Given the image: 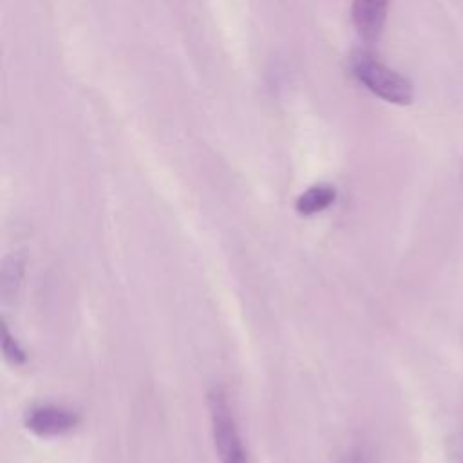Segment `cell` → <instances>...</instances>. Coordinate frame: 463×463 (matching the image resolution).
Returning a JSON list of instances; mask_svg holds the SVG:
<instances>
[{
	"mask_svg": "<svg viewBox=\"0 0 463 463\" xmlns=\"http://www.w3.org/2000/svg\"><path fill=\"white\" fill-rule=\"evenodd\" d=\"M80 421V416L61 405H36L25 414V427L36 436H61L71 432Z\"/></svg>",
	"mask_w": 463,
	"mask_h": 463,
	"instance_id": "3",
	"label": "cell"
},
{
	"mask_svg": "<svg viewBox=\"0 0 463 463\" xmlns=\"http://www.w3.org/2000/svg\"><path fill=\"white\" fill-rule=\"evenodd\" d=\"M208 411L215 452L221 463H248L246 449L237 420L222 389L213 387L208 394Z\"/></svg>",
	"mask_w": 463,
	"mask_h": 463,
	"instance_id": "2",
	"label": "cell"
},
{
	"mask_svg": "<svg viewBox=\"0 0 463 463\" xmlns=\"http://www.w3.org/2000/svg\"><path fill=\"white\" fill-rule=\"evenodd\" d=\"M450 461L452 463H463V439L454 441L450 450Z\"/></svg>",
	"mask_w": 463,
	"mask_h": 463,
	"instance_id": "9",
	"label": "cell"
},
{
	"mask_svg": "<svg viewBox=\"0 0 463 463\" xmlns=\"http://www.w3.org/2000/svg\"><path fill=\"white\" fill-rule=\"evenodd\" d=\"M353 76L374 96L392 105H409L414 98L412 83L367 51H354L349 58Z\"/></svg>",
	"mask_w": 463,
	"mask_h": 463,
	"instance_id": "1",
	"label": "cell"
},
{
	"mask_svg": "<svg viewBox=\"0 0 463 463\" xmlns=\"http://www.w3.org/2000/svg\"><path fill=\"white\" fill-rule=\"evenodd\" d=\"M389 2L391 0H353V24L364 40L374 42L380 38L387 20Z\"/></svg>",
	"mask_w": 463,
	"mask_h": 463,
	"instance_id": "4",
	"label": "cell"
},
{
	"mask_svg": "<svg viewBox=\"0 0 463 463\" xmlns=\"http://www.w3.org/2000/svg\"><path fill=\"white\" fill-rule=\"evenodd\" d=\"M2 349H4V354L5 358L11 362V364H24L25 362V351L22 349V345L16 342V338L11 336L7 326L2 327Z\"/></svg>",
	"mask_w": 463,
	"mask_h": 463,
	"instance_id": "7",
	"label": "cell"
},
{
	"mask_svg": "<svg viewBox=\"0 0 463 463\" xmlns=\"http://www.w3.org/2000/svg\"><path fill=\"white\" fill-rule=\"evenodd\" d=\"M336 192L329 184H313L306 192H302L295 203V208L300 215H315L324 212L335 203Z\"/></svg>",
	"mask_w": 463,
	"mask_h": 463,
	"instance_id": "5",
	"label": "cell"
},
{
	"mask_svg": "<svg viewBox=\"0 0 463 463\" xmlns=\"http://www.w3.org/2000/svg\"><path fill=\"white\" fill-rule=\"evenodd\" d=\"M24 277V259L20 255H11L4 260L2 268V295L9 298L16 293Z\"/></svg>",
	"mask_w": 463,
	"mask_h": 463,
	"instance_id": "6",
	"label": "cell"
},
{
	"mask_svg": "<svg viewBox=\"0 0 463 463\" xmlns=\"http://www.w3.org/2000/svg\"><path fill=\"white\" fill-rule=\"evenodd\" d=\"M340 463H376L374 454L367 443H354L342 456Z\"/></svg>",
	"mask_w": 463,
	"mask_h": 463,
	"instance_id": "8",
	"label": "cell"
}]
</instances>
